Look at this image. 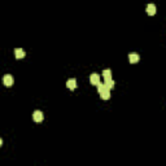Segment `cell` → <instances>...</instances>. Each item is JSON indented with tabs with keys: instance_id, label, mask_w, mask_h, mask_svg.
<instances>
[{
	"instance_id": "1",
	"label": "cell",
	"mask_w": 166,
	"mask_h": 166,
	"mask_svg": "<svg viewBox=\"0 0 166 166\" xmlns=\"http://www.w3.org/2000/svg\"><path fill=\"white\" fill-rule=\"evenodd\" d=\"M3 83L7 86V87H11V86H13V83H14V78L11 75V74H7V75H4V78H3Z\"/></svg>"
},
{
	"instance_id": "2",
	"label": "cell",
	"mask_w": 166,
	"mask_h": 166,
	"mask_svg": "<svg viewBox=\"0 0 166 166\" xmlns=\"http://www.w3.org/2000/svg\"><path fill=\"white\" fill-rule=\"evenodd\" d=\"M33 119L35 122H42L44 119V114H43L42 110H35L34 114H33Z\"/></svg>"
},
{
	"instance_id": "3",
	"label": "cell",
	"mask_w": 166,
	"mask_h": 166,
	"mask_svg": "<svg viewBox=\"0 0 166 166\" xmlns=\"http://www.w3.org/2000/svg\"><path fill=\"white\" fill-rule=\"evenodd\" d=\"M90 82H91V85L97 86L99 83H100V75H99V74H96V73H92L90 75Z\"/></svg>"
},
{
	"instance_id": "4",
	"label": "cell",
	"mask_w": 166,
	"mask_h": 166,
	"mask_svg": "<svg viewBox=\"0 0 166 166\" xmlns=\"http://www.w3.org/2000/svg\"><path fill=\"white\" fill-rule=\"evenodd\" d=\"M66 87H68L69 90H74V88H77V79L70 78L68 82H66Z\"/></svg>"
},
{
	"instance_id": "5",
	"label": "cell",
	"mask_w": 166,
	"mask_h": 166,
	"mask_svg": "<svg viewBox=\"0 0 166 166\" xmlns=\"http://www.w3.org/2000/svg\"><path fill=\"white\" fill-rule=\"evenodd\" d=\"M129 60L131 64H138L139 60H140V56L138 53H131V55H129Z\"/></svg>"
},
{
	"instance_id": "6",
	"label": "cell",
	"mask_w": 166,
	"mask_h": 166,
	"mask_svg": "<svg viewBox=\"0 0 166 166\" xmlns=\"http://www.w3.org/2000/svg\"><path fill=\"white\" fill-rule=\"evenodd\" d=\"M14 55H16V59H23L26 53L22 48H16V49H14Z\"/></svg>"
},
{
	"instance_id": "7",
	"label": "cell",
	"mask_w": 166,
	"mask_h": 166,
	"mask_svg": "<svg viewBox=\"0 0 166 166\" xmlns=\"http://www.w3.org/2000/svg\"><path fill=\"white\" fill-rule=\"evenodd\" d=\"M156 12H157V9H156L155 4H148V7H147V13L149 16H153V14H156Z\"/></svg>"
},
{
	"instance_id": "8",
	"label": "cell",
	"mask_w": 166,
	"mask_h": 166,
	"mask_svg": "<svg viewBox=\"0 0 166 166\" xmlns=\"http://www.w3.org/2000/svg\"><path fill=\"white\" fill-rule=\"evenodd\" d=\"M103 77H104V82L110 81V79H112V70H110V69H105V70L103 71Z\"/></svg>"
},
{
	"instance_id": "9",
	"label": "cell",
	"mask_w": 166,
	"mask_h": 166,
	"mask_svg": "<svg viewBox=\"0 0 166 166\" xmlns=\"http://www.w3.org/2000/svg\"><path fill=\"white\" fill-rule=\"evenodd\" d=\"M105 91H109L107 86H105L104 83H99V85H97V92L99 93H103V92H105Z\"/></svg>"
},
{
	"instance_id": "10",
	"label": "cell",
	"mask_w": 166,
	"mask_h": 166,
	"mask_svg": "<svg viewBox=\"0 0 166 166\" xmlns=\"http://www.w3.org/2000/svg\"><path fill=\"white\" fill-rule=\"evenodd\" d=\"M104 85L108 87V90H110V88H113L115 86V82L113 81V79H110V81H107V82H104Z\"/></svg>"
},
{
	"instance_id": "11",
	"label": "cell",
	"mask_w": 166,
	"mask_h": 166,
	"mask_svg": "<svg viewBox=\"0 0 166 166\" xmlns=\"http://www.w3.org/2000/svg\"><path fill=\"white\" fill-rule=\"evenodd\" d=\"M100 97H101L103 100H109V99H110V92H109V91H105V92L100 93Z\"/></svg>"
},
{
	"instance_id": "12",
	"label": "cell",
	"mask_w": 166,
	"mask_h": 166,
	"mask_svg": "<svg viewBox=\"0 0 166 166\" xmlns=\"http://www.w3.org/2000/svg\"><path fill=\"white\" fill-rule=\"evenodd\" d=\"M1 145H3V139L0 138V147H1Z\"/></svg>"
}]
</instances>
